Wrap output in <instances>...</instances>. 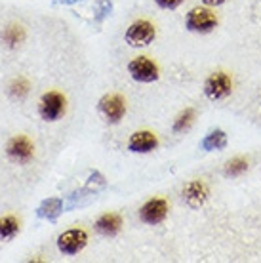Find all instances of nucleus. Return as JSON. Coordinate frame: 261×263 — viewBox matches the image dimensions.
Instances as JSON below:
<instances>
[{"instance_id": "obj_18", "label": "nucleus", "mask_w": 261, "mask_h": 263, "mask_svg": "<svg viewBox=\"0 0 261 263\" xmlns=\"http://www.w3.org/2000/svg\"><path fill=\"white\" fill-rule=\"evenodd\" d=\"M23 39H25V33H23L21 27H8L6 31L2 33V40H4L10 48L17 46Z\"/></svg>"}, {"instance_id": "obj_11", "label": "nucleus", "mask_w": 261, "mask_h": 263, "mask_svg": "<svg viewBox=\"0 0 261 263\" xmlns=\"http://www.w3.org/2000/svg\"><path fill=\"white\" fill-rule=\"evenodd\" d=\"M158 147V138L153 132H136L132 134L130 141H128V149L132 153H151Z\"/></svg>"}, {"instance_id": "obj_19", "label": "nucleus", "mask_w": 261, "mask_h": 263, "mask_svg": "<svg viewBox=\"0 0 261 263\" xmlns=\"http://www.w3.org/2000/svg\"><path fill=\"white\" fill-rule=\"evenodd\" d=\"M10 92H12V96L23 98V96L29 92V82H27V80H23V79H17L12 86H10Z\"/></svg>"}, {"instance_id": "obj_6", "label": "nucleus", "mask_w": 261, "mask_h": 263, "mask_svg": "<svg viewBox=\"0 0 261 263\" xmlns=\"http://www.w3.org/2000/svg\"><path fill=\"white\" fill-rule=\"evenodd\" d=\"M170 204L166 198H151L139 208V217L147 225H158L168 217Z\"/></svg>"}, {"instance_id": "obj_9", "label": "nucleus", "mask_w": 261, "mask_h": 263, "mask_svg": "<svg viewBox=\"0 0 261 263\" xmlns=\"http://www.w3.org/2000/svg\"><path fill=\"white\" fill-rule=\"evenodd\" d=\"M183 200L189 204L191 208H200L210 198V187L204 179H191L189 183L183 187Z\"/></svg>"}, {"instance_id": "obj_20", "label": "nucleus", "mask_w": 261, "mask_h": 263, "mask_svg": "<svg viewBox=\"0 0 261 263\" xmlns=\"http://www.w3.org/2000/svg\"><path fill=\"white\" fill-rule=\"evenodd\" d=\"M157 2L158 8H162V10H176L179 8L185 2V0H155Z\"/></svg>"}, {"instance_id": "obj_3", "label": "nucleus", "mask_w": 261, "mask_h": 263, "mask_svg": "<svg viewBox=\"0 0 261 263\" xmlns=\"http://www.w3.org/2000/svg\"><path fill=\"white\" fill-rule=\"evenodd\" d=\"M124 39L132 48H145L157 39V27L147 20H137L126 29Z\"/></svg>"}, {"instance_id": "obj_1", "label": "nucleus", "mask_w": 261, "mask_h": 263, "mask_svg": "<svg viewBox=\"0 0 261 263\" xmlns=\"http://www.w3.org/2000/svg\"><path fill=\"white\" fill-rule=\"evenodd\" d=\"M217 23H219V20H217L216 12L206 6L193 8V10L187 13V17H185V27L189 29L191 33L208 34L216 29Z\"/></svg>"}, {"instance_id": "obj_21", "label": "nucleus", "mask_w": 261, "mask_h": 263, "mask_svg": "<svg viewBox=\"0 0 261 263\" xmlns=\"http://www.w3.org/2000/svg\"><path fill=\"white\" fill-rule=\"evenodd\" d=\"M99 6H101V10H99V17H103V15H107V13L111 12V2H109V0H103Z\"/></svg>"}, {"instance_id": "obj_2", "label": "nucleus", "mask_w": 261, "mask_h": 263, "mask_svg": "<svg viewBox=\"0 0 261 263\" xmlns=\"http://www.w3.org/2000/svg\"><path fill=\"white\" fill-rule=\"evenodd\" d=\"M233 77L225 71H216L212 72L206 82H204V96L210 101H221V99L229 98L233 92Z\"/></svg>"}, {"instance_id": "obj_10", "label": "nucleus", "mask_w": 261, "mask_h": 263, "mask_svg": "<svg viewBox=\"0 0 261 263\" xmlns=\"http://www.w3.org/2000/svg\"><path fill=\"white\" fill-rule=\"evenodd\" d=\"M6 153L8 157L17 160V162H29L34 155V145L31 143V139L27 136H17L8 143Z\"/></svg>"}, {"instance_id": "obj_12", "label": "nucleus", "mask_w": 261, "mask_h": 263, "mask_svg": "<svg viewBox=\"0 0 261 263\" xmlns=\"http://www.w3.org/2000/svg\"><path fill=\"white\" fill-rule=\"evenodd\" d=\"M120 229H122V217L113 212L99 216L96 221V231L103 237H113V235L120 233Z\"/></svg>"}, {"instance_id": "obj_16", "label": "nucleus", "mask_w": 261, "mask_h": 263, "mask_svg": "<svg viewBox=\"0 0 261 263\" xmlns=\"http://www.w3.org/2000/svg\"><path fill=\"white\" fill-rule=\"evenodd\" d=\"M196 119V111L193 107H187V109H183L179 115H177V119L174 120V132L176 134H181V132H187L193 126Z\"/></svg>"}, {"instance_id": "obj_4", "label": "nucleus", "mask_w": 261, "mask_h": 263, "mask_svg": "<svg viewBox=\"0 0 261 263\" xmlns=\"http://www.w3.org/2000/svg\"><path fill=\"white\" fill-rule=\"evenodd\" d=\"M88 244V233L84 229H67L58 237V248L63 256H77Z\"/></svg>"}, {"instance_id": "obj_22", "label": "nucleus", "mask_w": 261, "mask_h": 263, "mask_svg": "<svg viewBox=\"0 0 261 263\" xmlns=\"http://www.w3.org/2000/svg\"><path fill=\"white\" fill-rule=\"evenodd\" d=\"M206 6H221V4H225L227 0H202Z\"/></svg>"}, {"instance_id": "obj_14", "label": "nucleus", "mask_w": 261, "mask_h": 263, "mask_svg": "<svg viewBox=\"0 0 261 263\" xmlns=\"http://www.w3.org/2000/svg\"><path fill=\"white\" fill-rule=\"evenodd\" d=\"M248 168H250L248 158L235 157L225 162V166H223V174H225L227 178H238V176H242V174H246Z\"/></svg>"}, {"instance_id": "obj_8", "label": "nucleus", "mask_w": 261, "mask_h": 263, "mask_svg": "<svg viewBox=\"0 0 261 263\" xmlns=\"http://www.w3.org/2000/svg\"><path fill=\"white\" fill-rule=\"evenodd\" d=\"M65 98L59 92H48L40 99V117L48 122L61 119V115L65 112Z\"/></svg>"}, {"instance_id": "obj_15", "label": "nucleus", "mask_w": 261, "mask_h": 263, "mask_svg": "<svg viewBox=\"0 0 261 263\" xmlns=\"http://www.w3.org/2000/svg\"><path fill=\"white\" fill-rule=\"evenodd\" d=\"M63 212V200L61 198H48L44 202L40 204L39 208V216L44 217V219H55Z\"/></svg>"}, {"instance_id": "obj_5", "label": "nucleus", "mask_w": 261, "mask_h": 263, "mask_svg": "<svg viewBox=\"0 0 261 263\" xmlns=\"http://www.w3.org/2000/svg\"><path fill=\"white\" fill-rule=\"evenodd\" d=\"M128 72H130V77L136 82H143V84H151V82H155L158 80V67L157 63L149 58H134V60L128 63Z\"/></svg>"}, {"instance_id": "obj_7", "label": "nucleus", "mask_w": 261, "mask_h": 263, "mask_svg": "<svg viewBox=\"0 0 261 263\" xmlns=\"http://www.w3.org/2000/svg\"><path fill=\"white\" fill-rule=\"evenodd\" d=\"M99 111L111 124H118L126 115V101L118 93H107L99 99Z\"/></svg>"}, {"instance_id": "obj_17", "label": "nucleus", "mask_w": 261, "mask_h": 263, "mask_svg": "<svg viewBox=\"0 0 261 263\" xmlns=\"http://www.w3.org/2000/svg\"><path fill=\"white\" fill-rule=\"evenodd\" d=\"M17 231H20V221L13 216H6L0 219V240L15 237Z\"/></svg>"}, {"instance_id": "obj_13", "label": "nucleus", "mask_w": 261, "mask_h": 263, "mask_svg": "<svg viewBox=\"0 0 261 263\" xmlns=\"http://www.w3.org/2000/svg\"><path fill=\"white\" fill-rule=\"evenodd\" d=\"M200 147L204 151H221L227 147V134L223 130H212L200 141Z\"/></svg>"}]
</instances>
